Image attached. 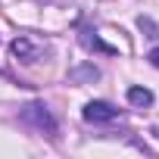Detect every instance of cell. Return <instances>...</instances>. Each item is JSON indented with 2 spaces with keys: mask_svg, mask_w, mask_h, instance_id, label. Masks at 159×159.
Segmentation results:
<instances>
[{
  "mask_svg": "<svg viewBox=\"0 0 159 159\" xmlns=\"http://www.w3.org/2000/svg\"><path fill=\"white\" fill-rule=\"evenodd\" d=\"M137 28L143 31V38H159V28H156V22H153V19H147V16H140V19H137Z\"/></svg>",
  "mask_w": 159,
  "mask_h": 159,
  "instance_id": "cell-7",
  "label": "cell"
},
{
  "mask_svg": "<svg viewBox=\"0 0 159 159\" xmlns=\"http://www.w3.org/2000/svg\"><path fill=\"white\" fill-rule=\"evenodd\" d=\"M81 116H84V122H91V125H106V122H112V119L119 116V109H116L112 103H106V100H91V103H84Z\"/></svg>",
  "mask_w": 159,
  "mask_h": 159,
  "instance_id": "cell-2",
  "label": "cell"
},
{
  "mask_svg": "<svg viewBox=\"0 0 159 159\" xmlns=\"http://www.w3.org/2000/svg\"><path fill=\"white\" fill-rule=\"evenodd\" d=\"M97 78H100V69L94 62H84V66L69 69V81H75V84H94Z\"/></svg>",
  "mask_w": 159,
  "mask_h": 159,
  "instance_id": "cell-3",
  "label": "cell"
},
{
  "mask_svg": "<svg viewBox=\"0 0 159 159\" xmlns=\"http://www.w3.org/2000/svg\"><path fill=\"white\" fill-rule=\"evenodd\" d=\"M78 38H81V44H84L88 50H100V53H116V47L103 44V41H100V34H97V31H91V28H81V34H78Z\"/></svg>",
  "mask_w": 159,
  "mask_h": 159,
  "instance_id": "cell-5",
  "label": "cell"
},
{
  "mask_svg": "<svg viewBox=\"0 0 159 159\" xmlns=\"http://www.w3.org/2000/svg\"><path fill=\"white\" fill-rule=\"evenodd\" d=\"M10 50H13V56H16V59H22V62H34V59L41 56V50H38L28 38H16Z\"/></svg>",
  "mask_w": 159,
  "mask_h": 159,
  "instance_id": "cell-4",
  "label": "cell"
},
{
  "mask_svg": "<svg viewBox=\"0 0 159 159\" xmlns=\"http://www.w3.org/2000/svg\"><path fill=\"white\" fill-rule=\"evenodd\" d=\"M147 59H150V62L159 69V47H156V50H150V56H147Z\"/></svg>",
  "mask_w": 159,
  "mask_h": 159,
  "instance_id": "cell-8",
  "label": "cell"
},
{
  "mask_svg": "<svg viewBox=\"0 0 159 159\" xmlns=\"http://www.w3.org/2000/svg\"><path fill=\"white\" fill-rule=\"evenodd\" d=\"M22 122L31 125V128H38V131L56 134V122H53V116H50V109H47L44 103H28V106L22 109Z\"/></svg>",
  "mask_w": 159,
  "mask_h": 159,
  "instance_id": "cell-1",
  "label": "cell"
},
{
  "mask_svg": "<svg viewBox=\"0 0 159 159\" xmlns=\"http://www.w3.org/2000/svg\"><path fill=\"white\" fill-rule=\"evenodd\" d=\"M153 134H156V137H159V128H153Z\"/></svg>",
  "mask_w": 159,
  "mask_h": 159,
  "instance_id": "cell-9",
  "label": "cell"
},
{
  "mask_svg": "<svg viewBox=\"0 0 159 159\" xmlns=\"http://www.w3.org/2000/svg\"><path fill=\"white\" fill-rule=\"evenodd\" d=\"M128 103L131 106H150L153 103V94L147 88H128Z\"/></svg>",
  "mask_w": 159,
  "mask_h": 159,
  "instance_id": "cell-6",
  "label": "cell"
}]
</instances>
